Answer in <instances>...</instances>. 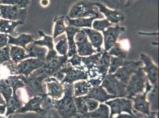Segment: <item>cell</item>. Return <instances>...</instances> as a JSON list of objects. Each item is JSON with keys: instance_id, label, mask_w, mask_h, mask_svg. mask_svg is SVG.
<instances>
[{"instance_id": "obj_1", "label": "cell", "mask_w": 159, "mask_h": 118, "mask_svg": "<svg viewBox=\"0 0 159 118\" xmlns=\"http://www.w3.org/2000/svg\"><path fill=\"white\" fill-rule=\"evenodd\" d=\"M20 79L25 83V88L30 98L47 95L45 80L49 76L41 68L34 71L28 77L20 75Z\"/></svg>"}, {"instance_id": "obj_2", "label": "cell", "mask_w": 159, "mask_h": 118, "mask_svg": "<svg viewBox=\"0 0 159 118\" xmlns=\"http://www.w3.org/2000/svg\"><path fill=\"white\" fill-rule=\"evenodd\" d=\"M64 93L60 100L52 99V106L57 109L62 118H69L77 114V109L74 100L73 84H63Z\"/></svg>"}, {"instance_id": "obj_3", "label": "cell", "mask_w": 159, "mask_h": 118, "mask_svg": "<svg viewBox=\"0 0 159 118\" xmlns=\"http://www.w3.org/2000/svg\"><path fill=\"white\" fill-rule=\"evenodd\" d=\"M67 17L71 19L96 17L99 19L103 17V15L94 5V2L81 1L73 5Z\"/></svg>"}, {"instance_id": "obj_4", "label": "cell", "mask_w": 159, "mask_h": 118, "mask_svg": "<svg viewBox=\"0 0 159 118\" xmlns=\"http://www.w3.org/2000/svg\"><path fill=\"white\" fill-rule=\"evenodd\" d=\"M53 77L61 82L62 84H73L77 81L88 80L89 79V76L86 71L76 69L68 63L56 73Z\"/></svg>"}, {"instance_id": "obj_5", "label": "cell", "mask_w": 159, "mask_h": 118, "mask_svg": "<svg viewBox=\"0 0 159 118\" xmlns=\"http://www.w3.org/2000/svg\"><path fill=\"white\" fill-rule=\"evenodd\" d=\"M147 80L146 73L143 70L141 67L129 79L126 84L125 98L131 99L136 95L144 92Z\"/></svg>"}, {"instance_id": "obj_6", "label": "cell", "mask_w": 159, "mask_h": 118, "mask_svg": "<svg viewBox=\"0 0 159 118\" xmlns=\"http://www.w3.org/2000/svg\"><path fill=\"white\" fill-rule=\"evenodd\" d=\"M101 85L109 94L116 98H125L126 83L117 79L114 74H107L102 80Z\"/></svg>"}, {"instance_id": "obj_7", "label": "cell", "mask_w": 159, "mask_h": 118, "mask_svg": "<svg viewBox=\"0 0 159 118\" xmlns=\"http://www.w3.org/2000/svg\"><path fill=\"white\" fill-rule=\"evenodd\" d=\"M45 61L39 58H28L21 61L14 68V74L23 75L28 77L34 71L44 65Z\"/></svg>"}, {"instance_id": "obj_8", "label": "cell", "mask_w": 159, "mask_h": 118, "mask_svg": "<svg viewBox=\"0 0 159 118\" xmlns=\"http://www.w3.org/2000/svg\"><path fill=\"white\" fill-rule=\"evenodd\" d=\"M143 63L142 69L146 73L148 80L153 87H157L159 79V68L152 61V59L146 54L140 55Z\"/></svg>"}, {"instance_id": "obj_9", "label": "cell", "mask_w": 159, "mask_h": 118, "mask_svg": "<svg viewBox=\"0 0 159 118\" xmlns=\"http://www.w3.org/2000/svg\"><path fill=\"white\" fill-rule=\"evenodd\" d=\"M26 13V8H21L17 6L0 5V17L2 19L25 21Z\"/></svg>"}, {"instance_id": "obj_10", "label": "cell", "mask_w": 159, "mask_h": 118, "mask_svg": "<svg viewBox=\"0 0 159 118\" xmlns=\"http://www.w3.org/2000/svg\"><path fill=\"white\" fill-rule=\"evenodd\" d=\"M74 39L77 54L80 56L86 57L97 53L82 29L75 34Z\"/></svg>"}, {"instance_id": "obj_11", "label": "cell", "mask_w": 159, "mask_h": 118, "mask_svg": "<svg viewBox=\"0 0 159 118\" xmlns=\"http://www.w3.org/2000/svg\"><path fill=\"white\" fill-rule=\"evenodd\" d=\"M143 66L141 61H134L133 60H127L126 63L114 73V75L120 81L126 83L134 73Z\"/></svg>"}, {"instance_id": "obj_12", "label": "cell", "mask_w": 159, "mask_h": 118, "mask_svg": "<svg viewBox=\"0 0 159 118\" xmlns=\"http://www.w3.org/2000/svg\"><path fill=\"white\" fill-rule=\"evenodd\" d=\"M125 27L120 26L118 24L115 27H109L103 33L104 50L108 52L116 43L120 34L125 32Z\"/></svg>"}, {"instance_id": "obj_13", "label": "cell", "mask_w": 159, "mask_h": 118, "mask_svg": "<svg viewBox=\"0 0 159 118\" xmlns=\"http://www.w3.org/2000/svg\"><path fill=\"white\" fill-rule=\"evenodd\" d=\"M132 100L126 98H116L106 102V105L111 107V118L113 115L126 112L133 115Z\"/></svg>"}, {"instance_id": "obj_14", "label": "cell", "mask_w": 159, "mask_h": 118, "mask_svg": "<svg viewBox=\"0 0 159 118\" xmlns=\"http://www.w3.org/2000/svg\"><path fill=\"white\" fill-rule=\"evenodd\" d=\"M153 89L152 86L150 83L149 81L147 80L146 82V87L144 91L136 95L131 100L134 102V107L138 111L141 112L146 115L150 114L149 107L150 103L147 101V96L148 93L151 92Z\"/></svg>"}, {"instance_id": "obj_15", "label": "cell", "mask_w": 159, "mask_h": 118, "mask_svg": "<svg viewBox=\"0 0 159 118\" xmlns=\"http://www.w3.org/2000/svg\"><path fill=\"white\" fill-rule=\"evenodd\" d=\"M47 95L53 100L61 98L64 93L63 84L54 77H49L45 80Z\"/></svg>"}, {"instance_id": "obj_16", "label": "cell", "mask_w": 159, "mask_h": 118, "mask_svg": "<svg viewBox=\"0 0 159 118\" xmlns=\"http://www.w3.org/2000/svg\"><path fill=\"white\" fill-rule=\"evenodd\" d=\"M9 46L10 59L16 65H18L21 61L28 58H36L31 47L29 49L28 48V52L26 53V50L22 47L13 45Z\"/></svg>"}, {"instance_id": "obj_17", "label": "cell", "mask_w": 159, "mask_h": 118, "mask_svg": "<svg viewBox=\"0 0 159 118\" xmlns=\"http://www.w3.org/2000/svg\"><path fill=\"white\" fill-rule=\"evenodd\" d=\"M111 56L107 52L103 50L102 55L98 61L94 69V78L103 79L108 73L110 65Z\"/></svg>"}, {"instance_id": "obj_18", "label": "cell", "mask_w": 159, "mask_h": 118, "mask_svg": "<svg viewBox=\"0 0 159 118\" xmlns=\"http://www.w3.org/2000/svg\"><path fill=\"white\" fill-rule=\"evenodd\" d=\"M94 5L98 7L100 13L106 17V19L112 24H118L125 20V16L117 10H113L99 2H94Z\"/></svg>"}, {"instance_id": "obj_19", "label": "cell", "mask_w": 159, "mask_h": 118, "mask_svg": "<svg viewBox=\"0 0 159 118\" xmlns=\"http://www.w3.org/2000/svg\"><path fill=\"white\" fill-rule=\"evenodd\" d=\"M86 34L88 39L90 41L92 46L96 50L97 53L102 52L103 50L102 46L103 44V34L97 30L90 28H81Z\"/></svg>"}, {"instance_id": "obj_20", "label": "cell", "mask_w": 159, "mask_h": 118, "mask_svg": "<svg viewBox=\"0 0 159 118\" xmlns=\"http://www.w3.org/2000/svg\"><path fill=\"white\" fill-rule=\"evenodd\" d=\"M86 96L89 98L93 99L101 103L106 102L109 100L116 98L115 96L109 94L106 92V90L101 85L92 87Z\"/></svg>"}, {"instance_id": "obj_21", "label": "cell", "mask_w": 159, "mask_h": 118, "mask_svg": "<svg viewBox=\"0 0 159 118\" xmlns=\"http://www.w3.org/2000/svg\"><path fill=\"white\" fill-rule=\"evenodd\" d=\"M48 96L47 95H43L40 96H36L31 99L26 105L20 108L17 112H26L27 111H35L38 113H44L45 110L42 109L40 107L43 100Z\"/></svg>"}, {"instance_id": "obj_22", "label": "cell", "mask_w": 159, "mask_h": 118, "mask_svg": "<svg viewBox=\"0 0 159 118\" xmlns=\"http://www.w3.org/2000/svg\"><path fill=\"white\" fill-rule=\"evenodd\" d=\"M81 28H77L75 27L66 26V35L68 44V51L67 56L70 58L74 55L77 54V47L75 43V36L77 33L80 31Z\"/></svg>"}, {"instance_id": "obj_23", "label": "cell", "mask_w": 159, "mask_h": 118, "mask_svg": "<svg viewBox=\"0 0 159 118\" xmlns=\"http://www.w3.org/2000/svg\"><path fill=\"white\" fill-rule=\"evenodd\" d=\"M8 36V45H14L16 46H19L20 47L25 49L27 52H28V48L26 46L31 43H33L34 40L33 36L31 34H22L17 37H13L10 35Z\"/></svg>"}, {"instance_id": "obj_24", "label": "cell", "mask_w": 159, "mask_h": 118, "mask_svg": "<svg viewBox=\"0 0 159 118\" xmlns=\"http://www.w3.org/2000/svg\"><path fill=\"white\" fill-rule=\"evenodd\" d=\"M96 19H98V18L96 17H93L71 19L67 17V24L68 26L75 27L81 29L84 28H92L93 21Z\"/></svg>"}, {"instance_id": "obj_25", "label": "cell", "mask_w": 159, "mask_h": 118, "mask_svg": "<svg viewBox=\"0 0 159 118\" xmlns=\"http://www.w3.org/2000/svg\"><path fill=\"white\" fill-rule=\"evenodd\" d=\"M74 96L80 97L87 95L92 87L88 80H80L73 84Z\"/></svg>"}, {"instance_id": "obj_26", "label": "cell", "mask_w": 159, "mask_h": 118, "mask_svg": "<svg viewBox=\"0 0 159 118\" xmlns=\"http://www.w3.org/2000/svg\"><path fill=\"white\" fill-rule=\"evenodd\" d=\"M25 21H11V20L0 19V32L4 34H12L15 28L23 24Z\"/></svg>"}, {"instance_id": "obj_27", "label": "cell", "mask_w": 159, "mask_h": 118, "mask_svg": "<svg viewBox=\"0 0 159 118\" xmlns=\"http://www.w3.org/2000/svg\"><path fill=\"white\" fill-rule=\"evenodd\" d=\"M40 36L43 37V39L39 40H34L33 42V45L39 46V47H47L48 50H51L54 48V41L53 37L48 36L43 32L40 30L38 32Z\"/></svg>"}, {"instance_id": "obj_28", "label": "cell", "mask_w": 159, "mask_h": 118, "mask_svg": "<svg viewBox=\"0 0 159 118\" xmlns=\"http://www.w3.org/2000/svg\"><path fill=\"white\" fill-rule=\"evenodd\" d=\"M96 109L87 113L83 116L93 118H108L109 115V107L105 104H100Z\"/></svg>"}, {"instance_id": "obj_29", "label": "cell", "mask_w": 159, "mask_h": 118, "mask_svg": "<svg viewBox=\"0 0 159 118\" xmlns=\"http://www.w3.org/2000/svg\"><path fill=\"white\" fill-rule=\"evenodd\" d=\"M54 23L55 24L52 37L53 39H56L58 37H60V36L65 33L66 26L65 25L64 16L57 17L54 20Z\"/></svg>"}, {"instance_id": "obj_30", "label": "cell", "mask_w": 159, "mask_h": 118, "mask_svg": "<svg viewBox=\"0 0 159 118\" xmlns=\"http://www.w3.org/2000/svg\"><path fill=\"white\" fill-rule=\"evenodd\" d=\"M126 59L111 56L110 65L107 74H114L120 67L124 66L126 63Z\"/></svg>"}, {"instance_id": "obj_31", "label": "cell", "mask_w": 159, "mask_h": 118, "mask_svg": "<svg viewBox=\"0 0 159 118\" xmlns=\"http://www.w3.org/2000/svg\"><path fill=\"white\" fill-rule=\"evenodd\" d=\"M55 50L60 56H66L68 51V44L66 39V35L60 37V39L56 43Z\"/></svg>"}, {"instance_id": "obj_32", "label": "cell", "mask_w": 159, "mask_h": 118, "mask_svg": "<svg viewBox=\"0 0 159 118\" xmlns=\"http://www.w3.org/2000/svg\"><path fill=\"white\" fill-rule=\"evenodd\" d=\"M107 53L111 56H114L124 59H126L127 57V52L118 43H116L113 46Z\"/></svg>"}, {"instance_id": "obj_33", "label": "cell", "mask_w": 159, "mask_h": 118, "mask_svg": "<svg viewBox=\"0 0 159 118\" xmlns=\"http://www.w3.org/2000/svg\"><path fill=\"white\" fill-rule=\"evenodd\" d=\"M74 100L77 111L80 112L82 115V116L85 115L88 113V109L87 107L86 103L83 96L74 97Z\"/></svg>"}, {"instance_id": "obj_34", "label": "cell", "mask_w": 159, "mask_h": 118, "mask_svg": "<svg viewBox=\"0 0 159 118\" xmlns=\"http://www.w3.org/2000/svg\"><path fill=\"white\" fill-rule=\"evenodd\" d=\"M112 25V23H111L107 19H102V20H94L92 23V27L95 30H97L98 32H103L105 31L106 28L108 27L111 26Z\"/></svg>"}, {"instance_id": "obj_35", "label": "cell", "mask_w": 159, "mask_h": 118, "mask_svg": "<svg viewBox=\"0 0 159 118\" xmlns=\"http://www.w3.org/2000/svg\"><path fill=\"white\" fill-rule=\"evenodd\" d=\"M30 2V0H1L0 5L17 6L21 8H26Z\"/></svg>"}, {"instance_id": "obj_36", "label": "cell", "mask_w": 159, "mask_h": 118, "mask_svg": "<svg viewBox=\"0 0 159 118\" xmlns=\"http://www.w3.org/2000/svg\"><path fill=\"white\" fill-rule=\"evenodd\" d=\"M84 99L86 103L87 107L88 109V111L92 112L96 109L99 106V102L94 100L93 99L87 98L86 96H83Z\"/></svg>"}, {"instance_id": "obj_37", "label": "cell", "mask_w": 159, "mask_h": 118, "mask_svg": "<svg viewBox=\"0 0 159 118\" xmlns=\"http://www.w3.org/2000/svg\"><path fill=\"white\" fill-rule=\"evenodd\" d=\"M8 40L7 34L4 33L0 34V48L8 45Z\"/></svg>"}, {"instance_id": "obj_38", "label": "cell", "mask_w": 159, "mask_h": 118, "mask_svg": "<svg viewBox=\"0 0 159 118\" xmlns=\"http://www.w3.org/2000/svg\"><path fill=\"white\" fill-rule=\"evenodd\" d=\"M88 81L92 87H94L100 85L102 82V79L100 78H90L89 79Z\"/></svg>"}, {"instance_id": "obj_39", "label": "cell", "mask_w": 159, "mask_h": 118, "mask_svg": "<svg viewBox=\"0 0 159 118\" xmlns=\"http://www.w3.org/2000/svg\"><path fill=\"white\" fill-rule=\"evenodd\" d=\"M6 104L3 105V106L0 105V114L4 113V112L6 111Z\"/></svg>"}, {"instance_id": "obj_40", "label": "cell", "mask_w": 159, "mask_h": 118, "mask_svg": "<svg viewBox=\"0 0 159 118\" xmlns=\"http://www.w3.org/2000/svg\"><path fill=\"white\" fill-rule=\"evenodd\" d=\"M5 104H6V102L2 98L1 93H0V105H5Z\"/></svg>"}]
</instances>
